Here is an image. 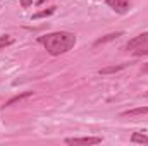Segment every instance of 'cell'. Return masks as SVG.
<instances>
[{"label": "cell", "instance_id": "obj_2", "mask_svg": "<svg viewBox=\"0 0 148 146\" xmlns=\"http://www.w3.org/2000/svg\"><path fill=\"white\" fill-rule=\"evenodd\" d=\"M145 46H148V31L134 36L133 40H129L124 48L126 50H140V48H145Z\"/></svg>", "mask_w": 148, "mask_h": 146}, {"label": "cell", "instance_id": "obj_6", "mask_svg": "<svg viewBox=\"0 0 148 146\" xmlns=\"http://www.w3.org/2000/svg\"><path fill=\"white\" fill-rule=\"evenodd\" d=\"M122 36V31H117V33H110V35H105V36L98 38L95 43H93V46H100V45H103V43H109V41H112V40H115V38Z\"/></svg>", "mask_w": 148, "mask_h": 146}, {"label": "cell", "instance_id": "obj_10", "mask_svg": "<svg viewBox=\"0 0 148 146\" xmlns=\"http://www.w3.org/2000/svg\"><path fill=\"white\" fill-rule=\"evenodd\" d=\"M53 12H55V7H50V9H47V10L36 12V14L33 16V19H40V17H47V16H52Z\"/></svg>", "mask_w": 148, "mask_h": 146}, {"label": "cell", "instance_id": "obj_7", "mask_svg": "<svg viewBox=\"0 0 148 146\" xmlns=\"http://www.w3.org/2000/svg\"><path fill=\"white\" fill-rule=\"evenodd\" d=\"M126 67H127V64H119V65L103 67V69H100V74H103V76H107V74H115V72H119V71H122V69H126Z\"/></svg>", "mask_w": 148, "mask_h": 146}, {"label": "cell", "instance_id": "obj_16", "mask_svg": "<svg viewBox=\"0 0 148 146\" xmlns=\"http://www.w3.org/2000/svg\"><path fill=\"white\" fill-rule=\"evenodd\" d=\"M147 96H148V93H147Z\"/></svg>", "mask_w": 148, "mask_h": 146}, {"label": "cell", "instance_id": "obj_3", "mask_svg": "<svg viewBox=\"0 0 148 146\" xmlns=\"http://www.w3.org/2000/svg\"><path fill=\"white\" fill-rule=\"evenodd\" d=\"M107 5L110 9H114L115 12L124 14V12H127V9L131 5V0H107Z\"/></svg>", "mask_w": 148, "mask_h": 146}, {"label": "cell", "instance_id": "obj_5", "mask_svg": "<svg viewBox=\"0 0 148 146\" xmlns=\"http://www.w3.org/2000/svg\"><path fill=\"white\" fill-rule=\"evenodd\" d=\"M29 96H33V91H24V93H21V95H17V96H14V98L7 100V102L3 103V108L12 107V105H16V103H21L23 100H26V98H29Z\"/></svg>", "mask_w": 148, "mask_h": 146}, {"label": "cell", "instance_id": "obj_13", "mask_svg": "<svg viewBox=\"0 0 148 146\" xmlns=\"http://www.w3.org/2000/svg\"><path fill=\"white\" fill-rule=\"evenodd\" d=\"M21 5H23L24 9H28V7L33 5V0H21Z\"/></svg>", "mask_w": 148, "mask_h": 146}, {"label": "cell", "instance_id": "obj_14", "mask_svg": "<svg viewBox=\"0 0 148 146\" xmlns=\"http://www.w3.org/2000/svg\"><path fill=\"white\" fill-rule=\"evenodd\" d=\"M141 72H143V74H148V64H145V65H143V69H141Z\"/></svg>", "mask_w": 148, "mask_h": 146}, {"label": "cell", "instance_id": "obj_11", "mask_svg": "<svg viewBox=\"0 0 148 146\" xmlns=\"http://www.w3.org/2000/svg\"><path fill=\"white\" fill-rule=\"evenodd\" d=\"M12 38L9 36V35H3V36H0V50L2 48H5V46H9V45H12Z\"/></svg>", "mask_w": 148, "mask_h": 146}, {"label": "cell", "instance_id": "obj_12", "mask_svg": "<svg viewBox=\"0 0 148 146\" xmlns=\"http://www.w3.org/2000/svg\"><path fill=\"white\" fill-rule=\"evenodd\" d=\"M134 55H136V57H140V55H148V46L140 48V50H134Z\"/></svg>", "mask_w": 148, "mask_h": 146}, {"label": "cell", "instance_id": "obj_15", "mask_svg": "<svg viewBox=\"0 0 148 146\" xmlns=\"http://www.w3.org/2000/svg\"><path fill=\"white\" fill-rule=\"evenodd\" d=\"M43 2H47V0H38V3H40V5H41V3H43Z\"/></svg>", "mask_w": 148, "mask_h": 146}, {"label": "cell", "instance_id": "obj_4", "mask_svg": "<svg viewBox=\"0 0 148 146\" xmlns=\"http://www.w3.org/2000/svg\"><path fill=\"white\" fill-rule=\"evenodd\" d=\"M67 145H98L102 143V138H69L66 139Z\"/></svg>", "mask_w": 148, "mask_h": 146}, {"label": "cell", "instance_id": "obj_1", "mask_svg": "<svg viewBox=\"0 0 148 146\" xmlns=\"http://www.w3.org/2000/svg\"><path fill=\"white\" fill-rule=\"evenodd\" d=\"M38 43H41L50 55H60V53L69 52L76 45V35L69 31H55V33L40 36Z\"/></svg>", "mask_w": 148, "mask_h": 146}, {"label": "cell", "instance_id": "obj_9", "mask_svg": "<svg viewBox=\"0 0 148 146\" xmlns=\"http://www.w3.org/2000/svg\"><path fill=\"white\" fill-rule=\"evenodd\" d=\"M131 141L133 143H145V145H148V136H145V134H140V132H134L133 136H131Z\"/></svg>", "mask_w": 148, "mask_h": 146}, {"label": "cell", "instance_id": "obj_8", "mask_svg": "<svg viewBox=\"0 0 148 146\" xmlns=\"http://www.w3.org/2000/svg\"><path fill=\"white\" fill-rule=\"evenodd\" d=\"M148 113V107H138V108H131L122 112V117H134V115H143Z\"/></svg>", "mask_w": 148, "mask_h": 146}]
</instances>
